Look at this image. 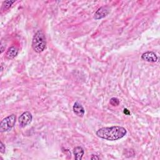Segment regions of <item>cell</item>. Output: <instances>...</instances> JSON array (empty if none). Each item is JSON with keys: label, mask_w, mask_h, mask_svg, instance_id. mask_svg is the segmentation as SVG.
I'll list each match as a JSON object with an SVG mask.
<instances>
[{"label": "cell", "mask_w": 160, "mask_h": 160, "mask_svg": "<svg viewBox=\"0 0 160 160\" xmlns=\"http://www.w3.org/2000/svg\"><path fill=\"white\" fill-rule=\"evenodd\" d=\"M126 134V129L120 126L103 127L96 132L98 137L108 141H117L122 138Z\"/></svg>", "instance_id": "6da1fadb"}, {"label": "cell", "mask_w": 160, "mask_h": 160, "mask_svg": "<svg viewBox=\"0 0 160 160\" xmlns=\"http://www.w3.org/2000/svg\"><path fill=\"white\" fill-rule=\"evenodd\" d=\"M46 47V37L42 30H38L32 39V48L37 53L42 52Z\"/></svg>", "instance_id": "7a4b0ae2"}, {"label": "cell", "mask_w": 160, "mask_h": 160, "mask_svg": "<svg viewBox=\"0 0 160 160\" xmlns=\"http://www.w3.org/2000/svg\"><path fill=\"white\" fill-rule=\"evenodd\" d=\"M16 121V116L12 114L4 118L0 122V132H4L11 131L14 126Z\"/></svg>", "instance_id": "3957f363"}, {"label": "cell", "mask_w": 160, "mask_h": 160, "mask_svg": "<svg viewBox=\"0 0 160 160\" xmlns=\"http://www.w3.org/2000/svg\"><path fill=\"white\" fill-rule=\"evenodd\" d=\"M32 119V114L29 111H25L20 115L18 118V122L21 128H24L29 125Z\"/></svg>", "instance_id": "277c9868"}, {"label": "cell", "mask_w": 160, "mask_h": 160, "mask_svg": "<svg viewBox=\"0 0 160 160\" xmlns=\"http://www.w3.org/2000/svg\"><path fill=\"white\" fill-rule=\"evenodd\" d=\"M110 12V9L107 6H104L100 7L94 13V18L96 20L102 19L107 16Z\"/></svg>", "instance_id": "5b68a950"}, {"label": "cell", "mask_w": 160, "mask_h": 160, "mask_svg": "<svg viewBox=\"0 0 160 160\" xmlns=\"http://www.w3.org/2000/svg\"><path fill=\"white\" fill-rule=\"evenodd\" d=\"M141 59L149 62H156L158 60V57L153 51H146L141 55Z\"/></svg>", "instance_id": "8992f818"}, {"label": "cell", "mask_w": 160, "mask_h": 160, "mask_svg": "<svg viewBox=\"0 0 160 160\" xmlns=\"http://www.w3.org/2000/svg\"><path fill=\"white\" fill-rule=\"evenodd\" d=\"M72 110L74 113L79 118H82L84 115V113H85L84 108L82 106V104L78 101L74 103V105L72 106Z\"/></svg>", "instance_id": "52a82bcc"}, {"label": "cell", "mask_w": 160, "mask_h": 160, "mask_svg": "<svg viewBox=\"0 0 160 160\" xmlns=\"http://www.w3.org/2000/svg\"><path fill=\"white\" fill-rule=\"evenodd\" d=\"M18 52L19 50L16 46H11L8 49L5 54V57L8 59H12L17 56Z\"/></svg>", "instance_id": "ba28073f"}, {"label": "cell", "mask_w": 160, "mask_h": 160, "mask_svg": "<svg viewBox=\"0 0 160 160\" xmlns=\"http://www.w3.org/2000/svg\"><path fill=\"white\" fill-rule=\"evenodd\" d=\"M84 151L83 148L81 146H76L73 149V154L74 156V159L76 160H81L84 155Z\"/></svg>", "instance_id": "9c48e42d"}, {"label": "cell", "mask_w": 160, "mask_h": 160, "mask_svg": "<svg viewBox=\"0 0 160 160\" xmlns=\"http://www.w3.org/2000/svg\"><path fill=\"white\" fill-rule=\"evenodd\" d=\"M14 2H15V1H3L2 4V6H1L2 11L9 9Z\"/></svg>", "instance_id": "30bf717a"}, {"label": "cell", "mask_w": 160, "mask_h": 160, "mask_svg": "<svg viewBox=\"0 0 160 160\" xmlns=\"http://www.w3.org/2000/svg\"><path fill=\"white\" fill-rule=\"evenodd\" d=\"M119 102H120L119 99L117 98H115V97L111 98L110 99V101H109L110 104L112 105V106H118L119 104Z\"/></svg>", "instance_id": "8fae6325"}, {"label": "cell", "mask_w": 160, "mask_h": 160, "mask_svg": "<svg viewBox=\"0 0 160 160\" xmlns=\"http://www.w3.org/2000/svg\"><path fill=\"white\" fill-rule=\"evenodd\" d=\"M6 151V146L5 145L2 143V141L0 142V152L1 153H4Z\"/></svg>", "instance_id": "7c38bea8"}, {"label": "cell", "mask_w": 160, "mask_h": 160, "mask_svg": "<svg viewBox=\"0 0 160 160\" xmlns=\"http://www.w3.org/2000/svg\"><path fill=\"white\" fill-rule=\"evenodd\" d=\"M91 159H100V158L98 155L92 154L91 156Z\"/></svg>", "instance_id": "4fadbf2b"}, {"label": "cell", "mask_w": 160, "mask_h": 160, "mask_svg": "<svg viewBox=\"0 0 160 160\" xmlns=\"http://www.w3.org/2000/svg\"><path fill=\"white\" fill-rule=\"evenodd\" d=\"M123 112H124V113L125 114H126V115H129V114H130L129 111L128 109H126V108H124V109Z\"/></svg>", "instance_id": "5bb4252c"}]
</instances>
